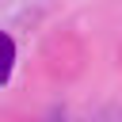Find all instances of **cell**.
Here are the masks:
<instances>
[{"label": "cell", "mask_w": 122, "mask_h": 122, "mask_svg": "<svg viewBox=\"0 0 122 122\" xmlns=\"http://www.w3.org/2000/svg\"><path fill=\"white\" fill-rule=\"evenodd\" d=\"M11 65H15V42H11V38L0 30V84H8Z\"/></svg>", "instance_id": "6da1fadb"}]
</instances>
